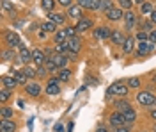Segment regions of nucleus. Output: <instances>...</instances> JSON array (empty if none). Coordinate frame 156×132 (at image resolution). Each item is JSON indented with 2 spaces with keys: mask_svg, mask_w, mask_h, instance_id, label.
<instances>
[{
  "mask_svg": "<svg viewBox=\"0 0 156 132\" xmlns=\"http://www.w3.org/2000/svg\"><path fill=\"white\" fill-rule=\"evenodd\" d=\"M110 36H112V29H110V27H105V25L96 27V29L92 31V38H94V40H98V41L110 40Z\"/></svg>",
  "mask_w": 156,
  "mask_h": 132,
  "instance_id": "7",
  "label": "nucleus"
},
{
  "mask_svg": "<svg viewBox=\"0 0 156 132\" xmlns=\"http://www.w3.org/2000/svg\"><path fill=\"white\" fill-rule=\"evenodd\" d=\"M108 125L110 129H117V127H126V120H124V114L119 111H114L108 114Z\"/></svg>",
  "mask_w": 156,
  "mask_h": 132,
  "instance_id": "5",
  "label": "nucleus"
},
{
  "mask_svg": "<svg viewBox=\"0 0 156 132\" xmlns=\"http://www.w3.org/2000/svg\"><path fill=\"white\" fill-rule=\"evenodd\" d=\"M44 91L43 88H41V84H37V82L30 81L27 86H25V93L29 95L30 98H37V96H41V93Z\"/></svg>",
  "mask_w": 156,
  "mask_h": 132,
  "instance_id": "8",
  "label": "nucleus"
},
{
  "mask_svg": "<svg viewBox=\"0 0 156 132\" xmlns=\"http://www.w3.org/2000/svg\"><path fill=\"white\" fill-rule=\"evenodd\" d=\"M149 116H151V118H153V120L156 122V109H153V111H149Z\"/></svg>",
  "mask_w": 156,
  "mask_h": 132,
  "instance_id": "50",
  "label": "nucleus"
},
{
  "mask_svg": "<svg viewBox=\"0 0 156 132\" xmlns=\"http://www.w3.org/2000/svg\"><path fill=\"white\" fill-rule=\"evenodd\" d=\"M112 7H115L112 0H99V13H107V11H110Z\"/></svg>",
  "mask_w": 156,
  "mask_h": 132,
  "instance_id": "35",
  "label": "nucleus"
},
{
  "mask_svg": "<svg viewBox=\"0 0 156 132\" xmlns=\"http://www.w3.org/2000/svg\"><path fill=\"white\" fill-rule=\"evenodd\" d=\"M136 102L142 105V107H147V109H156V96L153 95V93L149 91H138L136 93Z\"/></svg>",
  "mask_w": 156,
  "mask_h": 132,
  "instance_id": "2",
  "label": "nucleus"
},
{
  "mask_svg": "<svg viewBox=\"0 0 156 132\" xmlns=\"http://www.w3.org/2000/svg\"><path fill=\"white\" fill-rule=\"evenodd\" d=\"M44 93H46L48 96H57L58 93H60V86H58V84H46Z\"/></svg>",
  "mask_w": 156,
  "mask_h": 132,
  "instance_id": "30",
  "label": "nucleus"
},
{
  "mask_svg": "<svg viewBox=\"0 0 156 132\" xmlns=\"http://www.w3.org/2000/svg\"><path fill=\"white\" fill-rule=\"evenodd\" d=\"M92 25H94L92 18L83 16L82 20H78L76 23H75V29H76V32H87V31H90V29H92Z\"/></svg>",
  "mask_w": 156,
  "mask_h": 132,
  "instance_id": "12",
  "label": "nucleus"
},
{
  "mask_svg": "<svg viewBox=\"0 0 156 132\" xmlns=\"http://www.w3.org/2000/svg\"><path fill=\"white\" fill-rule=\"evenodd\" d=\"M149 79H151V82H154V84H156V71L151 73V77H149Z\"/></svg>",
  "mask_w": 156,
  "mask_h": 132,
  "instance_id": "51",
  "label": "nucleus"
},
{
  "mask_svg": "<svg viewBox=\"0 0 156 132\" xmlns=\"http://www.w3.org/2000/svg\"><path fill=\"white\" fill-rule=\"evenodd\" d=\"M2 9L4 11H14V4L12 2H9V0H2Z\"/></svg>",
  "mask_w": 156,
  "mask_h": 132,
  "instance_id": "40",
  "label": "nucleus"
},
{
  "mask_svg": "<svg viewBox=\"0 0 156 132\" xmlns=\"http://www.w3.org/2000/svg\"><path fill=\"white\" fill-rule=\"evenodd\" d=\"M136 21H138V16L133 11H126L124 13V27H126V31H131L136 25Z\"/></svg>",
  "mask_w": 156,
  "mask_h": 132,
  "instance_id": "13",
  "label": "nucleus"
},
{
  "mask_svg": "<svg viewBox=\"0 0 156 132\" xmlns=\"http://www.w3.org/2000/svg\"><path fill=\"white\" fill-rule=\"evenodd\" d=\"M41 31H44L46 34H55V32L58 31V27L53 23V21L50 20H44L43 23H41Z\"/></svg>",
  "mask_w": 156,
  "mask_h": 132,
  "instance_id": "24",
  "label": "nucleus"
},
{
  "mask_svg": "<svg viewBox=\"0 0 156 132\" xmlns=\"http://www.w3.org/2000/svg\"><path fill=\"white\" fill-rule=\"evenodd\" d=\"M18 123L12 120H0V132H16Z\"/></svg>",
  "mask_w": 156,
  "mask_h": 132,
  "instance_id": "18",
  "label": "nucleus"
},
{
  "mask_svg": "<svg viewBox=\"0 0 156 132\" xmlns=\"http://www.w3.org/2000/svg\"><path fill=\"white\" fill-rule=\"evenodd\" d=\"M154 11H156V4H154Z\"/></svg>",
  "mask_w": 156,
  "mask_h": 132,
  "instance_id": "53",
  "label": "nucleus"
},
{
  "mask_svg": "<svg viewBox=\"0 0 156 132\" xmlns=\"http://www.w3.org/2000/svg\"><path fill=\"white\" fill-rule=\"evenodd\" d=\"M11 96H12V89H7V88L2 86V89H0V102H2V105H5Z\"/></svg>",
  "mask_w": 156,
  "mask_h": 132,
  "instance_id": "31",
  "label": "nucleus"
},
{
  "mask_svg": "<svg viewBox=\"0 0 156 132\" xmlns=\"http://www.w3.org/2000/svg\"><path fill=\"white\" fill-rule=\"evenodd\" d=\"M94 132H112V129H108L105 123H98V127H96Z\"/></svg>",
  "mask_w": 156,
  "mask_h": 132,
  "instance_id": "43",
  "label": "nucleus"
},
{
  "mask_svg": "<svg viewBox=\"0 0 156 132\" xmlns=\"http://www.w3.org/2000/svg\"><path fill=\"white\" fill-rule=\"evenodd\" d=\"M4 43H5V47H11V48H14V47L20 48L23 45L20 34L18 32H12V31H4Z\"/></svg>",
  "mask_w": 156,
  "mask_h": 132,
  "instance_id": "4",
  "label": "nucleus"
},
{
  "mask_svg": "<svg viewBox=\"0 0 156 132\" xmlns=\"http://www.w3.org/2000/svg\"><path fill=\"white\" fill-rule=\"evenodd\" d=\"M18 61L21 62L23 66L34 62V59H32V50H29L25 45H21V47H20V52H18Z\"/></svg>",
  "mask_w": 156,
  "mask_h": 132,
  "instance_id": "9",
  "label": "nucleus"
},
{
  "mask_svg": "<svg viewBox=\"0 0 156 132\" xmlns=\"http://www.w3.org/2000/svg\"><path fill=\"white\" fill-rule=\"evenodd\" d=\"M0 82H2V86H4V88H7V89H16V88L20 86L18 81L14 79V75H2Z\"/></svg>",
  "mask_w": 156,
  "mask_h": 132,
  "instance_id": "16",
  "label": "nucleus"
},
{
  "mask_svg": "<svg viewBox=\"0 0 156 132\" xmlns=\"http://www.w3.org/2000/svg\"><path fill=\"white\" fill-rule=\"evenodd\" d=\"M153 132H156V125H154V129H153Z\"/></svg>",
  "mask_w": 156,
  "mask_h": 132,
  "instance_id": "52",
  "label": "nucleus"
},
{
  "mask_svg": "<svg viewBox=\"0 0 156 132\" xmlns=\"http://www.w3.org/2000/svg\"><path fill=\"white\" fill-rule=\"evenodd\" d=\"M48 20L53 21L57 27H66V21H68V14L66 13H60V11H53V13H50L48 14Z\"/></svg>",
  "mask_w": 156,
  "mask_h": 132,
  "instance_id": "6",
  "label": "nucleus"
},
{
  "mask_svg": "<svg viewBox=\"0 0 156 132\" xmlns=\"http://www.w3.org/2000/svg\"><path fill=\"white\" fill-rule=\"evenodd\" d=\"M50 59L58 66V70L66 68V66H68V62H69V59L66 57V55H62V54H55V55H53V57H50Z\"/></svg>",
  "mask_w": 156,
  "mask_h": 132,
  "instance_id": "23",
  "label": "nucleus"
},
{
  "mask_svg": "<svg viewBox=\"0 0 156 132\" xmlns=\"http://www.w3.org/2000/svg\"><path fill=\"white\" fill-rule=\"evenodd\" d=\"M68 41V34H66V31L64 29H58L55 34H53V43L57 45V43H66Z\"/></svg>",
  "mask_w": 156,
  "mask_h": 132,
  "instance_id": "29",
  "label": "nucleus"
},
{
  "mask_svg": "<svg viewBox=\"0 0 156 132\" xmlns=\"http://www.w3.org/2000/svg\"><path fill=\"white\" fill-rule=\"evenodd\" d=\"M57 6H58V4H57V0H41V9L44 11L46 14L53 13Z\"/></svg>",
  "mask_w": 156,
  "mask_h": 132,
  "instance_id": "22",
  "label": "nucleus"
},
{
  "mask_svg": "<svg viewBox=\"0 0 156 132\" xmlns=\"http://www.w3.org/2000/svg\"><path fill=\"white\" fill-rule=\"evenodd\" d=\"M64 31H66V34H68V40L76 36V29H75V27H68V25H66V27H64Z\"/></svg>",
  "mask_w": 156,
  "mask_h": 132,
  "instance_id": "42",
  "label": "nucleus"
},
{
  "mask_svg": "<svg viewBox=\"0 0 156 132\" xmlns=\"http://www.w3.org/2000/svg\"><path fill=\"white\" fill-rule=\"evenodd\" d=\"M66 14H68V18H73V20L78 21V20L83 18V9H82L80 6H76V4H73V6L66 11Z\"/></svg>",
  "mask_w": 156,
  "mask_h": 132,
  "instance_id": "14",
  "label": "nucleus"
},
{
  "mask_svg": "<svg viewBox=\"0 0 156 132\" xmlns=\"http://www.w3.org/2000/svg\"><path fill=\"white\" fill-rule=\"evenodd\" d=\"M44 68L48 70V73H53V75H57V73H58V66L51 61V59H46V62H44Z\"/></svg>",
  "mask_w": 156,
  "mask_h": 132,
  "instance_id": "37",
  "label": "nucleus"
},
{
  "mask_svg": "<svg viewBox=\"0 0 156 132\" xmlns=\"http://www.w3.org/2000/svg\"><path fill=\"white\" fill-rule=\"evenodd\" d=\"M11 75H14V79L18 81V84H20V86H23V88H25V86H27V84L30 82L29 79H27V75H25L23 71H14V73H11Z\"/></svg>",
  "mask_w": 156,
  "mask_h": 132,
  "instance_id": "32",
  "label": "nucleus"
},
{
  "mask_svg": "<svg viewBox=\"0 0 156 132\" xmlns=\"http://www.w3.org/2000/svg\"><path fill=\"white\" fill-rule=\"evenodd\" d=\"M32 59H34V62L37 64V66H43L44 62H46V55H44V52H43V48H39V47H36V48H32Z\"/></svg>",
  "mask_w": 156,
  "mask_h": 132,
  "instance_id": "15",
  "label": "nucleus"
},
{
  "mask_svg": "<svg viewBox=\"0 0 156 132\" xmlns=\"http://www.w3.org/2000/svg\"><path fill=\"white\" fill-rule=\"evenodd\" d=\"M117 4H119V7L122 11H131V7L135 6L133 0H117Z\"/></svg>",
  "mask_w": 156,
  "mask_h": 132,
  "instance_id": "38",
  "label": "nucleus"
},
{
  "mask_svg": "<svg viewBox=\"0 0 156 132\" xmlns=\"http://www.w3.org/2000/svg\"><path fill=\"white\" fill-rule=\"evenodd\" d=\"M135 48H136V43H135V38L133 36H128L126 41H124V45H122V52L129 55V54H135Z\"/></svg>",
  "mask_w": 156,
  "mask_h": 132,
  "instance_id": "19",
  "label": "nucleus"
},
{
  "mask_svg": "<svg viewBox=\"0 0 156 132\" xmlns=\"http://www.w3.org/2000/svg\"><path fill=\"white\" fill-rule=\"evenodd\" d=\"M153 11H154V4L149 2V0H146V2L140 6V14H151Z\"/></svg>",
  "mask_w": 156,
  "mask_h": 132,
  "instance_id": "34",
  "label": "nucleus"
},
{
  "mask_svg": "<svg viewBox=\"0 0 156 132\" xmlns=\"http://www.w3.org/2000/svg\"><path fill=\"white\" fill-rule=\"evenodd\" d=\"M149 41L156 43V29H154V31H151V32H149Z\"/></svg>",
  "mask_w": 156,
  "mask_h": 132,
  "instance_id": "47",
  "label": "nucleus"
},
{
  "mask_svg": "<svg viewBox=\"0 0 156 132\" xmlns=\"http://www.w3.org/2000/svg\"><path fill=\"white\" fill-rule=\"evenodd\" d=\"M105 16H107L108 21H121V20H124V11L121 9L119 6H115V7H112L110 11H107Z\"/></svg>",
  "mask_w": 156,
  "mask_h": 132,
  "instance_id": "10",
  "label": "nucleus"
},
{
  "mask_svg": "<svg viewBox=\"0 0 156 132\" xmlns=\"http://www.w3.org/2000/svg\"><path fill=\"white\" fill-rule=\"evenodd\" d=\"M156 50V43L153 41H138L136 43V48H135V57H147V55H151L153 52Z\"/></svg>",
  "mask_w": 156,
  "mask_h": 132,
  "instance_id": "1",
  "label": "nucleus"
},
{
  "mask_svg": "<svg viewBox=\"0 0 156 132\" xmlns=\"http://www.w3.org/2000/svg\"><path fill=\"white\" fill-rule=\"evenodd\" d=\"M126 84H128L129 89H138V88L142 86V79H140V77H129L126 81Z\"/></svg>",
  "mask_w": 156,
  "mask_h": 132,
  "instance_id": "33",
  "label": "nucleus"
},
{
  "mask_svg": "<svg viewBox=\"0 0 156 132\" xmlns=\"http://www.w3.org/2000/svg\"><path fill=\"white\" fill-rule=\"evenodd\" d=\"M57 4L60 6V7H64V9L68 11L71 6H73V0H57Z\"/></svg>",
  "mask_w": 156,
  "mask_h": 132,
  "instance_id": "41",
  "label": "nucleus"
},
{
  "mask_svg": "<svg viewBox=\"0 0 156 132\" xmlns=\"http://www.w3.org/2000/svg\"><path fill=\"white\" fill-rule=\"evenodd\" d=\"M14 59H16V52H14V48L4 47V48H2V61L4 62H12Z\"/></svg>",
  "mask_w": 156,
  "mask_h": 132,
  "instance_id": "20",
  "label": "nucleus"
},
{
  "mask_svg": "<svg viewBox=\"0 0 156 132\" xmlns=\"http://www.w3.org/2000/svg\"><path fill=\"white\" fill-rule=\"evenodd\" d=\"M133 109V105H131V102L128 100V98H117L115 102H114V111H119V112H128Z\"/></svg>",
  "mask_w": 156,
  "mask_h": 132,
  "instance_id": "11",
  "label": "nucleus"
},
{
  "mask_svg": "<svg viewBox=\"0 0 156 132\" xmlns=\"http://www.w3.org/2000/svg\"><path fill=\"white\" fill-rule=\"evenodd\" d=\"M135 40H138V41H147V40H149V32L138 31V32L135 34Z\"/></svg>",
  "mask_w": 156,
  "mask_h": 132,
  "instance_id": "39",
  "label": "nucleus"
},
{
  "mask_svg": "<svg viewBox=\"0 0 156 132\" xmlns=\"http://www.w3.org/2000/svg\"><path fill=\"white\" fill-rule=\"evenodd\" d=\"M37 38H39V40H44V38H46V32H44V31H39L37 32Z\"/></svg>",
  "mask_w": 156,
  "mask_h": 132,
  "instance_id": "49",
  "label": "nucleus"
},
{
  "mask_svg": "<svg viewBox=\"0 0 156 132\" xmlns=\"http://www.w3.org/2000/svg\"><path fill=\"white\" fill-rule=\"evenodd\" d=\"M66 57H68V59H71V61H76V59H78V54H76V52H71V50H68V54H66Z\"/></svg>",
  "mask_w": 156,
  "mask_h": 132,
  "instance_id": "45",
  "label": "nucleus"
},
{
  "mask_svg": "<svg viewBox=\"0 0 156 132\" xmlns=\"http://www.w3.org/2000/svg\"><path fill=\"white\" fill-rule=\"evenodd\" d=\"M124 120H126V127H131L133 123L138 120V116H136V111L135 109H131V111L124 112Z\"/></svg>",
  "mask_w": 156,
  "mask_h": 132,
  "instance_id": "27",
  "label": "nucleus"
},
{
  "mask_svg": "<svg viewBox=\"0 0 156 132\" xmlns=\"http://www.w3.org/2000/svg\"><path fill=\"white\" fill-rule=\"evenodd\" d=\"M138 132H140V130H138Z\"/></svg>",
  "mask_w": 156,
  "mask_h": 132,
  "instance_id": "54",
  "label": "nucleus"
},
{
  "mask_svg": "<svg viewBox=\"0 0 156 132\" xmlns=\"http://www.w3.org/2000/svg\"><path fill=\"white\" fill-rule=\"evenodd\" d=\"M126 32L122 31H112V36H110V41L114 43V45H119V47H122L124 45V41H126Z\"/></svg>",
  "mask_w": 156,
  "mask_h": 132,
  "instance_id": "17",
  "label": "nucleus"
},
{
  "mask_svg": "<svg viewBox=\"0 0 156 132\" xmlns=\"http://www.w3.org/2000/svg\"><path fill=\"white\" fill-rule=\"evenodd\" d=\"M128 93H129V88H128L126 82L117 81V82H114V84H110L107 95H115L117 98H126Z\"/></svg>",
  "mask_w": 156,
  "mask_h": 132,
  "instance_id": "3",
  "label": "nucleus"
},
{
  "mask_svg": "<svg viewBox=\"0 0 156 132\" xmlns=\"http://www.w3.org/2000/svg\"><path fill=\"white\" fill-rule=\"evenodd\" d=\"M112 132H131L129 127H117V129H112Z\"/></svg>",
  "mask_w": 156,
  "mask_h": 132,
  "instance_id": "46",
  "label": "nucleus"
},
{
  "mask_svg": "<svg viewBox=\"0 0 156 132\" xmlns=\"http://www.w3.org/2000/svg\"><path fill=\"white\" fill-rule=\"evenodd\" d=\"M71 75H73V71L69 70V68H62V70H58V73H57L58 81L62 82V84H66V82H69V79H71Z\"/></svg>",
  "mask_w": 156,
  "mask_h": 132,
  "instance_id": "26",
  "label": "nucleus"
},
{
  "mask_svg": "<svg viewBox=\"0 0 156 132\" xmlns=\"http://www.w3.org/2000/svg\"><path fill=\"white\" fill-rule=\"evenodd\" d=\"M68 48L71 52H80L82 50V38L80 36H75V38H69L68 40Z\"/></svg>",
  "mask_w": 156,
  "mask_h": 132,
  "instance_id": "21",
  "label": "nucleus"
},
{
  "mask_svg": "<svg viewBox=\"0 0 156 132\" xmlns=\"http://www.w3.org/2000/svg\"><path fill=\"white\" fill-rule=\"evenodd\" d=\"M94 2H96V0H76L75 4H76V6H80L82 9L92 11V6H94Z\"/></svg>",
  "mask_w": 156,
  "mask_h": 132,
  "instance_id": "36",
  "label": "nucleus"
},
{
  "mask_svg": "<svg viewBox=\"0 0 156 132\" xmlns=\"http://www.w3.org/2000/svg\"><path fill=\"white\" fill-rule=\"evenodd\" d=\"M14 114V109L9 107V105H2L0 107V120H11Z\"/></svg>",
  "mask_w": 156,
  "mask_h": 132,
  "instance_id": "25",
  "label": "nucleus"
},
{
  "mask_svg": "<svg viewBox=\"0 0 156 132\" xmlns=\"http://www.w3.org/2000/svg\"><path fill=\"white\" fill-rule=\"evenodd\" d=\"M149 20H151V21H153V23L156 25V11H153V13L149 14Z\"/></svg>",
  "mask_w": 156,
  "mask_h": 132,
  "instance_id": "48",
  "label": "nucleus"
},
{
  "mask_svg": "<svg viewBox=\"0 0 156 132\" xmlns=\"http://www.w3.org/2000/svg\"><path fill=\"white\" fill-rule=\"evenodd\" d=\"M23 73L27 75V79L29 81H34L36 77H37V68H34V66H30V64H27V66H23Z\"/></svg>",
  "mask_w": 156,
  "mask_h": 132,
  "instance_id": "28",
  "label": "nucleus"
},
{
  "mask_svg": "<svg viewBox=\"0 0 156 132\" xmlns=\"http://www.w3.org/2000/svg\"><path fill=\"white\" fill-rule=\"evenodd\" d=\"M46 75H48V70L44 68V64H43V66H37V77L43 79V77H46Z\"/></svg>",
  "mask_w": 156,
  "mask_h": 132,
  "instance_id": "44",
  "label": "nucleus"
}]
</instances>
